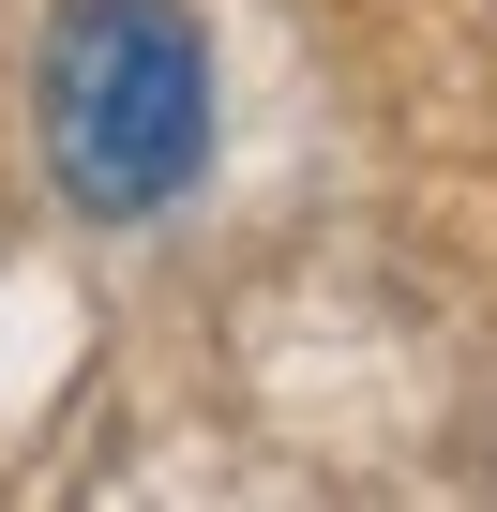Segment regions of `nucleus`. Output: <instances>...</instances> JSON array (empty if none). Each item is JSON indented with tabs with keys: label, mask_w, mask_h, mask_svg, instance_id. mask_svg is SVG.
Listing matches in <instances>:
<instances>
[{
	"label": "nucleus",
	"mask_w": 497,
	"mask_h": 512,
	"mask_svg": "<svg viewBox=\"0 0 497 512\" xmlns=\"http://www.w3.org/2000/svg\"><path fill=\"white\" fill-rule=\"evenodd\" d=\"M31 136H46L61 211L91 226L181 211L211 166V31L181 0H61L31 46Z\"/></svg>",
	"instance_id": "obj_1"
}]
</instances>
